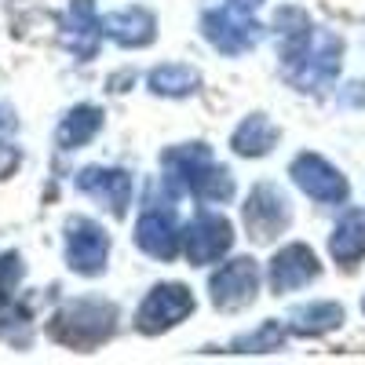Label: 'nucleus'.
Instances as JSON below:
<instances>
[{
	"label": "nucleus",
	"mask_w": 365,
	"mask_h": 365,
	"mask_svg": "<svg viewBox=\"0 0 365 365\" xmlns=\"http://www.w3.org/2000/svg\"><path fill=\"white\" fill-rule=\"evenodd\" d=\"M318 278V259L307 245H285L270 259V285L274 292H292Z\"/></svg>",
	"instance_id": "nucleus-8"
},
{
	"label": "nucleus",
	"mask_w": 365,
	"mask_h": 365,
	"mask_svg": "<svg viewBox=\"0 0 365 365\" xmlns=\"http://www.w3.org/2000/svg\"><path fill=\"white\" fill-rule=\"evenodd\" d=\"M234 8H241V11H249V8H256V4H263V0H230Z\"/></svg>",
	"instance_id": "nucleus-20"
},
{
	"label": "nucleus",
	"mask_w": 365,
	"mask_h": 365,
	"mask_svg": "<svg viewBox=\"0 0 365 365\" xmlns=\"http://www.w3.org/2000/svg\"><path fill=\"white\" fill-rule=\"evenodd\" d=\"M329 252L340 267H358L365 259V216L361 212H347L336 223V230L329 237Z\"/></svg>",
	"instance_id": "nucleus-13"
},
{
	"label": "nucleus",
	"mask_w": 365,
	"mask_h": 365,
	"mask_svg": "<svg viewBox=\"0 0 365 365\" xmlns=\"http://www.w3.org/2000/svg\"><path fill=\"white\" fill-rule=\"evenodd\" d=\"M77 187L91 197H99L106 201L117 216L128 208L132 201V175L128 172H120V168H84L81 179H77Z\"/></svg>",
	"instance_id": "nucleus-11"
},
{
	"label": "nucleus",
	"mask_w": 365,
	"mask_h": 365,
	"mask_svg": "<svg viewBox=\"0 0 365 365\" xmlns=\"http://www.w3.org/2000/svg\"><path fill=\"white\" fill-rule=\"evenodd\" d=\"M19 278H22V259H19L15 252L0 256V307H4V303L11 299V292H15Z\"/></svg>",
	"instance_id": "nucleus-19"
},
{
	"label": "nucleus",
	"mask_w": 365,
	"mask_h": 365,
	"mask_svg": "<svg viewBox=\"0 0 365 365\" xmlns=\"http://www.w3.org/2000/svg\"><path fill=\"white\" fill-rule=\"evenodd\" d=\"M106 252H110V237L99 223H91L84 216L70 220V227H66V259L77 274H99L106 267Z\"/></svg>",
	"instance_id": "nucleus-5"
},
{
	"label": "nucleus",
	"mask_w": 365,
	"mask_h": 365,
	"mask_svg": "<svg viewBox=\"0 0 365 365\" xmlns=\"http://www.w3.org/2000/svg\"><path fill=\"white\" fill-rule=\"evenodd\" d=\"M135 241H139V249L150 252V256H158V259H172L179 252V230H175V220L168 216V212L161 208H146L139 223H135Z\"/></svg>",
	"instance_id": "nucleus-10"
},
{
	"label": "nucleus",
	"mask_w": 365,
	"mask_h": 365,
	"mask_svg": "<svg viewBox=\"0 0 365 365\" xmlns=\"http://www.w3.org/2000/svg\"><path fill=\"white\" fill-rule=\"evenodd\" d=\"M256 285H259V270H256L252 259H230L212 274V282H208L212 303L223 311H237V307H245V303H252Z\"/></svg>",
	"instance_id": "nucleus-6"
},
{
	"label": "nucleus",
	"mask_w": 365,
	"mask_h": 365,
	"mask_svg": "<svg viewBox=\"0 0 365 365\" xmlns=\"http://www.w3.org/2000/svg\"><path fill=\"white\" fill-rule=\"evenodd\" d=\"M230 143H234L237 154L263 158V154H270V146L278 143V128H274L263 113H252V117H245V120L237 125V132H234Z\"/></svg>",
	"instance_id": "nucleus-14"
},
{
	"label": "nucleus",
	"mask_w": 365,
	"mask_h": 365,
	"mask_svg": "<svg viewBox=\"0 0 365 365\" xmlns=\"http://www.w3.org/2000/svg\"><path fill=\"white\" fill-rule=\"evenodd\" d=\"M190 311H194V296L187 285H158L146 292L143 307L135 314V325L143 332H161V329L179 325Z\"/></svg>",
	"instance_id": "nucleus-2"
},
{
	"label": "nucleus",
	"mask_w": 365,
	"mask_h": 365,
	"mask_svg": "<svg viewBox=\"0 0 365 365\" xmlns=\"http://www.w3.org/2000/svg\"><path fill=\"white\" fill-rule=\"evenodd\" d=\"M361 311H365V299H361Z\"/></svg>",
	"instance_id": "nucleus-21"
},
{
	"label": "nucleus",
	"mask_w": 365,
	"mask_h": 365,
	"mask_svg": "<svg viewBox=\"0 0 365 365\" xmlns=\"http://www.w3.org/2000/svg\"><path fill=\"white\" fill-rule=\"evenodd\" d=\"M230 241H234L230 223L223 216H216V212H201L187 227V234H182V252L194 263H216L230 249Z\"/></svg>",
	"instance_id": "nucleus-7"
},
{
	"label": "nucleus",
	"mask_w": 365,
	"mask_h": 365,
	"mask_svg": "<svg viewBox=\"0 0 365 365\" xmlns=\"http://www.w3.org/2000/svg\"><path fill=\"white\" fill-rule=\"evenodd\" d=\"M150 88L158 96H190L197 88V70L182 66V63H168V66H158L150 73Z\"/></svg>",
	"instance_id": "nucleus-17"
},
{
	"label": "nucleus",
	"mask_w": 365,
	"mask_h": 365,
	"mask_svg": "<svg viewBox=\"0 0 365 365\" xmlns=\"http://www.w3.org/2000/svg\"><path fill=\"white\" fill-rule=\"evenodd\" d=\"M205 37L216 44L220 51H245L256 44V22H249L241 15V8H227V11H216L205 19Z\"/></svg>",
	"instance_id": "nucleus-9"
},
{
	"label": "nucleus",
	"mask_w": 365,
	"mask_h": 365,
	"mask_svg": "<svg viewBox=\"0 0 365 365\" xmlns=\"http://www.w3.org/2000/svg\"><path fill=\"white\" fill-rule=\"evenodd\" d=\"M99 128H103V110L99 106H77L63 125H58V143H63L66 150H77Z\"/></svg>",
	"instance_id": "nucleus-16"
},
{
	"label": "nucleus",
	"mask_w": 365,
	"mask_h": 365,
	"mask_svg": "<svg viewBox=\"0 0 365 365\" xmlns=\"http://www.w3.org/2000/svg\"><path fill=\"white\" fill-rule=\"evenodd\" d=\"M154 15L143 11V8H128V11H117V15H106L103 19V34L113 37L117 44H125V48H143L154 41Z\"/></svg>",
	"instance_id": "nucleus-12"
},
{
	"label": "nucleus",
	"mask_w": 365,
	"mask_h": 365,
	"mask_svg": "<svg viewBox=\"0 0 365 365\" xmlns=\"http://www.w3.org/2000/svg\"><path fill=\"white\" fill-rule=\"evenodd\" d=\"M344 322V307L340 303H307V307H296L289 329L299 336H322V332L336 329Z\"/></svg>",
	"instance_id": "nucleus-15"
},
{
	"label": "nucleus",
	"mask_w": 365,
	"mask_h": 365,
	"mask_svg": "<svg viewBox=\"0 0 365 365\" xmlns=\"http://www.w3.org/2000/svg\"><path fill=\"white\" fill-rule=\"evenodd\" d=\"M282 340H285V329L278 325V322H263L256 332H252V336H241L234 347L237 351H278L282 347Z\"/></svg>",
	"instance_id": "nucleus-18"
},
{
	"label": "nucleus",
	"mask_w": 365,
	"mask_h": 365,
	"mask_svg": "<svg viewBox=\"0 0 365 365\" xmlns=\"http://www.w3.org/2000/svg\"><path fill=\"white\" fill-rule=\"evenodd\" d=\"M245 227L256 241H270L274 234H282L292 220V212H289V197L278 190V187H270V182H259V187L249 194L245 201Z\"/></svg>",
	"instance_id": "nucleus-3"
},
{
	"label": "nucleus",
	"mask_w": 365,
	"mask_h": 365,
	"mask_svg": "<svg viewBox=\"0 0 365 365\" xmlns=\"http://www.w3.org/2000/svg\"><path fill=\"white\" fill-rule=\"evenodd\" d=\"M292 179L303 194L322 205H340V201H347V190H351L347 179L318 154H299L292 161Z\"/></svg>",
	"instance_id": "nucleus-4"
},
{
	"label": "nucleus",
	"mask_w": 365,
	"mask_h": 365,
	"mask_svg": "<svg viewBox=\"0 0 365 365\" xmlns=\"http://www.w3.org/2000/svg\"><path fill=\"white\" fill-rule=\"evenodd\" d=\"M113 307L103 299H73L51 318V336L66 347H96L113 329Z\"/></svg>",
	"instance_id": "nucleus-1"
}]
</instances>
